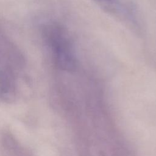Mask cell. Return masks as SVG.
<instances>
[{"instance_id": "3957f363", "label": "cell", "mask_w": 156, "mask_h": 156, "mask_svg": "<svg viewBox=\"0 0 156 156\" xmlns=\"http://www.w3.org/2000/svg\"><path fill=\"white\" fill-rule=\"evenodd\" d=\"M15 96V83L13 71L0 69V98L5 101L13 100Z\"/></svg>"}, {"instance_id": "7a4b0ae2", "label": "cell", "mask_w": 156, "mask_h": 156, "mask_svg": "<svg viewBox=\"0 0 156 156\" xmlns=\"http://www.w3.org/2000/svg\"><path fill=\"white\" fill-rule=\"evenodd\" d=\"M101 9L135 27L138 26L135 9L124 0H92Z\"/></svg>"}, {"instance_id": "6da1fadb", "label": "cell", "mask_w": 156, "mask_h": 156, "mask_svg": "<svg viewBox=\"0 0 156 156\" xmlns=\"http://www.w3.org/2000/svg\"><path fill=\"white\" fill-rule=\"evenodd\" d=\"M43 35L55 62L63 68L73 67L76 60L74 48L68 31L58 24L50 23L44 27Z\"/></svg>"}]
</instances>
